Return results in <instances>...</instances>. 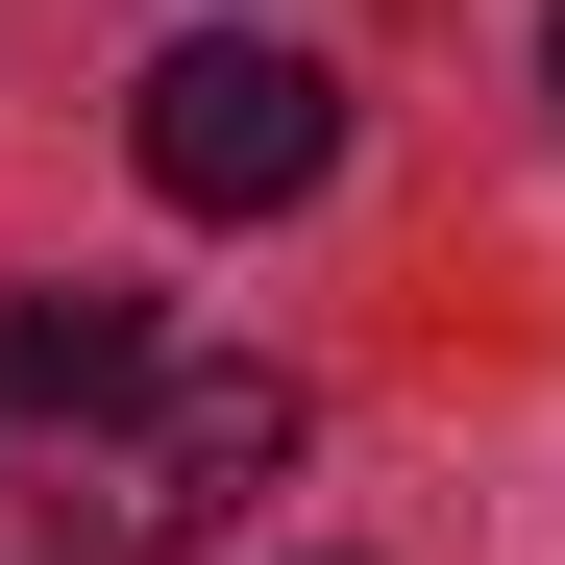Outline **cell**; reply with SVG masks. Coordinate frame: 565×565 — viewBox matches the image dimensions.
Here are the masks:
<instances>
[{"label": "cell", "mask_w": 565, "mask_h": 565, "mask_svg": "<svg viewBox=\"0 0 565 565\" xmlns=\"http://www.w3.org/2000/svg\"><path fill=\"white\" fill-rule=\"evenodd\" d=\"M124 148H148L172 222H270V198H320V172H344V74L270 50V25H198V50H148Z\"/></svg>", "instance_id": "cell-1"}, {"label": "cell", "mask_w": 565, "mask_h": 565, "mask_svg": "<svg viewBox=\"0 0 565 565\" xmlns=\"http://www.w3.org/2000/svg\"><path fill=\"white\" fill-rule=\"evenodd\" d=\"M270 467H296V394H270V369H198V394H172L148 443H124V565H198Z\"/></svg>", "instance_id": "cell-2"}, {"label": "cell", "mask_w": 565, "mask_h": 565, "mask_svg": "<svg viewBox=\"0 0 565 565\" xmlns=\"http://www.w3.org/2000/svg\"><path fill=\"white\" fill-rule=\"evenodd\" d=\"M148 369V296H99V270H50V296H0V418H99Z\"/></svg>", "instance_id": "cell-3"}, {"label": "cell", "mask_w": 565, "mask_h": 565, "mask_svg": "<svg viewBox=\"0 0 565 565\" xmlns=\"http://www.w3.org/2000/svg\"><path fill=\"white\" fill-rule=\"evenodd\" d=\"M541 74H565V25H541Z\"/></svg>", "instance_id": "cell-4"}]
</instances>
